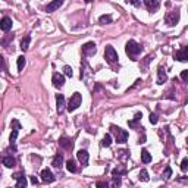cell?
I'll list each match as a JSON object with an SVG mask.
<instances>
[{
    "instance_id": "obj_3",
    "label": "cell",
    "mask_w": 188,
    "mask_h": 188,
    "mask_svg": "<svg viewBox=\"0 0 188 188\" xmlns=\"http://www.w3.org/2000/svg\"><path fill=\"white\" fill-rule=\"evenodd\" d=\"M81 103H82V96L79 94V93H74L72 96H71V99H69V103H68V110L69 112H74L76 110L79 106H81Z\"/></svg>"
},
{
    "instance_id": "obj_10",
    "label": "cell",
    "mask_w": 188,
    "mask_h": 188,
    "mask_svg": "<svg viewBox=\"0 0 188 188\" xmlns=\"http://www.w3.org/2000/svg\"><path fill=\"white\" fill-rule=\"evenodd\" d=\"M40 176H41V181H43V182H46V184H52V182L56 179V178H54V175L52 173V171H50V169H43Z\"/></svg>"
},
{
    "instance_id": "obj_41",
    "label": "cell",
    "mask_w": 188,
    "mask_h": 188,
    "mask_svg": "<svg viewBox=\"0 0 188 188\" xmlns=\"http://www.w3.org/2000/svg\"><path fill=\"white\" fill-rule=\"evenodd\" d=\"M138 143H140V144H143V143H146V137H141V138L138 140Z\"/></svg>"
},
{
    "instance_id": "obj_22",
    "label": "cell",
    "mask_w": 188,
    "mask_h": 188,
    "mask_svg": "<svg viewBox=\"0 0 188 188\" xmlns=\"http://www.w3.org/2000/svg\"><path fill=\"white\" fill-rule=\"evenodd\" d=\"M141 162L143 163H150L151 162V154L149 153V150H141Z\"/></svg>"
},
{
    "instance_id": "obj_33",
    "label": "cell",
    "mask_w": 188,
    "mask_h": 188,
    "mask_svg": "<svg viewBox=\"0 0 188 188\" xmlns=\"http://www.w3.org/2000/svg\"><path fill=\"white\" fill-rule=\"evenodd\" d=\"M96 187L97 188H109V184L105 182V181H99V182L96 184Z\"/></svg>"
},
{
    "instance_id": "obj_34",
    "label": "cell",
    "mask_w": 188,
    "mask_h": 188,
    "mask_svg": "<svg viewBox=\"0 0 188 188\" xmlns=\"http://www.w3.org/2000/svg\"><path fill=\"white\" fill-rule=\"evenodd\" d=\"M112 185L115 188H118L119 185H120V178L119 176H116V178H113V182H112Z\"/></svg>"
},
{
    "instance_id": "obj_14",
    "label": "cell",
    "mask_w": 188,
    "mask_h": 188,
    "mask_svg": "<svg viewBox=\"0 0 188 188\" xmlns=\"http://www.w3.org/2000/svg\"><path fill=\"white\" fill-rule=\"evenodd\" d=\"M144 6L149 9V12H156L160 6L159 0H144Z\"/></svg>"
},
{
    "instance_id": "obj_6",
    "label": "cell",
    "mask_w": 188,
    "mask_h": 188,
    "mask_svg": "<svg viewBox=\"0 0 188 188\" xmlns=\"http://www.w3.org/2000/svg\"><path fill=\"white\" fill-rule=\"evenodd\" d=\"M10 126H12V132H10L9 141H10V146L15 147V143H16V138H18V132H19V129H21V123H19L16 119H13L12 123H10Z\"/></svg>"
},
{
    "instance_id": "obj_30",
    "label": "cell",
    "mask_w": 188,
    "mask_h": 188,
    "mask_svg": "<svg viewBox=\"0 0 188 188\" xmlns=\"http://www.w3.org/2000/svg\"><path fill=\"white\" fill-rule=\"evenodd\" d=\"M171 175H172V169L168 166V168L165 169V172H163V178H165V179H169V178H171Z\"/></svg>"
},
{
    "instance_id": "obj_4",
    "label": "cell",
    "mask_w": 188,
    "mask_h": 188,
    "mask_svg": "<svg viewBox=\"0 0 188 188\" xmlns=\"http://www.w3.org/2000/svg\"><path fill=\"white\" fill-rule=\"evenodd\" d=\"M105 59H106V60H107V63H110V65L118 63L119 56H118L116 50L113 49V46H106V49H105Z\"/></svg>"
},
{
    "instance_id": "obj_29",
    "label": "cell",
    "mask_w": 188,
    "mask_h": 188,
    "mask_svg": "<svg viewBox=\"0 0 188 188\" xmlns=\"http://www.w3.org/2000/svg\"><path fill=\"white\" fill-rule=\"evenodd\" d=\"M63 72H65V75L69 76V78L74 75V72H72V68H71V66H68V65H65V66H63Z\"/></svg>"
},
{
    "instance_id": "obj_1",
    "label": "cell",
    "mask_w": 188,
    "mask_h": 188,
    "mask_svg": "<svg viewBox=\"0 0 188 188\" xmlns=\"http://www.w3.org/2000/svg\"><path fill=\"white\" fill-rule=\"evenodd\" d=\"M141 50H143V47H141L137 41H134V40H129V41L125 44V52H126V54L131 56V57L138 56V54L141 53Z\"/></svg>"
},
{
    "instance_id": "obj_27",
    "label": "cell",
    "mask_w": 188,
    "mask_h": 188,
    "mask_svg": "<svg viewBox=\"0 0 188 188\" xmlns=\"http://www.w3.org/2000/svg\"><path fill=\"white\" fill-rule=\"evenodd\" d=\"M66 169H68L69 172H72V173H75L76 171H78V169H76V165H75V162H74V160H68V162H66Z\"/></svg>"
},
{
    "instance_id": "obj_15",
    "label": "cell",
    "mask_w": 188,
    "mask_h": 188,
    "mask_svg": "<svg viewBox=\"0 0 188 188\" xmlns=\"http://www.w3.org/2000/svg\"><path fill=\"white\" fill-rule=\"evenodd\" d=\"M0 28H1L4 33H7V31L12 28V19H10L9 16L1 18V21H0Z\"/></svg>"
},
{
    "instance_id": "obj_31",
    "label": "cell",
    "mask_w": 188,
    "mask_h": 188,
    "mask_svg": "<svg viewBox=\"0 0 188 188\" xmlns=\"http://www.w3.org/2000/svg\"><path fill=\"white\" fill-rule=\"evenodd\" d=\"M118 157H119V159H122V160H125V159L128 157V151H126V150H119V151H118Z\"/></svg>"
},
{
    "instance_id": "obj_2",
    "label": "cell",
    "mask_w": 188,
    "mask_h": 188,
    "mask_svg": "<svg viewBox=\"0 0 188 188\" xmlns=\"http://www.w3.org/2000/svg\"><path fill=\"white\" fill-rule=\"evenodd\" d=\"M110 131L115 134V140H116L118 143H120V144L126 143V140H128V132H126L125 129H122V128H119V126H115V125H110Z\"/></svg>"
},
{
    "instance_id": "obj_26",
    "label": "cell",
    "mask_w": 188,
    "mask_h": 188,
    "mask_svg": "<svg viewBox=\"0 0 188 188\" xmlns=\"http://www.w3.org/2000/svg\"><path fill=\"white\" fill-rule=\"evenodd\" d=\"M18 71L21 72V71H24V68H25V63H27V60H25V57L24 56H19L18 57Z\"/></svg>"
},
{
    "instance_id": "obj_16",
    "label": "cell",
    "mask_w": 188,
    "mask_h": 188,
    "mask_svg": "<svg viewBox=\"0 0 188 188\" xmlns=\"http://www.w3.org/2000/svg\"><path fill=\"white\" fill-rule=\"evenodd\" d=\"M166 81H168V75H166L165 69L162 66H159V69H157V84L159 85H163Z\"/></svg>"
},
{
    "instance_id": "obj_8",
    "label": "cell",
    "mask_w": 188,
    "mask_h": 188,
    "mask_svg": "<svg viewBox=\"0 0 188 188\" xmlns=\"http://www.w3.org/2000/svg\"><path fill=\"white\" fill-rule=\"evenodd\" d=\"M96 52H97V49H96V44L93 41H88L82 46V53L85 56H93V54H96Z\"/></svg>"
},
{
    "instance_id": "obj_23",
    "label": "cell",
    "mask_w": 188,
    "mask_h": 188,
    "mask_svg": "<svg viewBox=\"0 0 188 188\" xmlns=\"http://www.w3.org/2000/svg\"><path fill=\"white\" fill-rule=\"evenodd\" d=\"M110 144H112V137L110 134H106L102 140V147H110Z\"/></svg>"
},
{
    "instance_id": "obj_36",
    "label": "cell",
    "mask_w": 188,
    "mask_h": 188,
    "mask_svg": "<svg viewBox=\"0 0 188 188\" xmlns=\"http://www.w3.org/2000/svg\"><path fill=\"white\" fill-rule=\"evenodd\" d=\"M181 78H182L184 81H187V82H188V69H185V71H182V72H181Z\"/></svg>"
},
{
    "instance_id": "obj_17",
    "label": "cell",
    "mask_w": 188,
    "mask_h": 188,
    "mask_svg": "<svg viewBox=\"0 0 188 188\" xmlns=\"http://www.w3.org/2000/svg\"><path fill=\"white\" fill-rule=\"evenodd\" d=\"M62 4H63V1H62V0H54V1H50V3L47 4L46 10H47V12H54V10H57Z\"/></svg>"
},
{
    "instance_id": "obj_19",
    "label": "cell",
    "mask_w": 188,
    "mask_h": 188,
    "mask_svg": "<svg viewBox=\"0 0 188 188\" xmlns=\"http://www.w3.org/2000/svg\"><path fill=\"white\" fill-rule=\"evenodd\" d=\"M3 165H4L6 168H13V166L16 165V160H15V157H12V156H6V157H3Z\"/></svg>"
},
{
    "instance_id": "obj_38",
    "label": "cell",
    "mask_w": 188,
    "mask_h": 188,
    "mask_svg": "<svg viewBox=\"0 0 188 188\" xmlns=\"http://www.w3.org/2000/svg\"><path fill=\"white\" fill-rule=\"evenodd\" d=\"M22 176H24V173H22V172H18V173H15V175H13V179H16V181H18V179H21Z\"/></svg>"
},
{
    "instance_id": "obj_9",
    "label": "cell",
    "mask_w": 188,
    "mask_h": 188,
    "mask_svg": "<svg viewBox=\"0 0 188 188\" xmlns=\"http://www.w3.org/2000/svg\"><path fill=\"white\" fill-rule=\"evenodd\" d=\"M173 57H175V60H178V62H187L188 60V46L182 47L181 50H178V52L173 54Z\"/></svg>"
},
{
    "instance_id": "obj_11",
    "label": "cell",
    "mask_w": 188,
    "mask_h": 188,
    "mask_svg": "<svg viewBox=\"0 0 188 188\" xmlns=\"http://www.w3.org/2000/svg\"><path fill=\"white\" fill-rule=\"evenodd\" d=\"M65 97H63V94H56V109H57V113L60 115V113H63L65 110Z\"/></svg>"
},
{
    "instance_id": "obj_5",
    "label": "cell",
    "mask_w": 188,
    "mask_h": 188,
    "mask_svg": "<svg viewBox=\"0 0 188 188\" xmlns=\"http://www.w3.org/2000/svg\"><path fill=\"white\" fill-rule=\"evenodd\" d=\"M179 18H181V15H179V10L178 9L176 10H172V12H168L166 16H165V24H168L169 27H173V25L178 24Z\"/></svg>"
},
{
    "instance_id": "obj_18",
    "label": "cell",
    "mask_w": 188,
    "mask_h": 188,
    "mask_svg": "<svg viewBox=\"0 0 188 188\" xmlns=\"http://www.w3.org/2000/svg\"><path fill=\"white\" fill-rule=\"evenodd\" d=\"M52 165H53L54 168L60 169V168L63 166V156H62L60 153H57V154L53 157V162H52Z\"/></svg>"
},
{
    "instance_id": "obj_24",
    "label": "cell",
    "mask_w": 188,
    "mask_h": 188,
    "mask_svg": "<svg viewBox=\"0 0 188 188\" xmlns=\"http://www.w3.org/2000/svg\"><path fill=\"white\" fill-rule=\"evenodd\" d=\"M138 179H140L141 182H147V181H149V172H147L146 169H141L140 173H138Z\"/></svg>"
},
{
    "instance_id": "obj_35",
    "label": "cell",
    "mask_w": 188,
    "mask_h": 188,
    "mask_svg": "<svg viewBox=\"0 0 188 188\" xmlns=\"http://www.w3.org/2000/svg\"><path fill=\"white\" fill-rule=\"evenodd\" d=\"M157 120H159V119H157V115H156V113H151L150 115V122L151 123L154 125V123H157Z\"/></svg>"
},
{
    "instance_id": "obj_25",
    "label": "cell",
    "mask_w": 188,
    "mask_h": 188,
    "mask_svg": "<svg viewBox=\"0 0 188 188\" xmlns=\"http://www.w3.org/2000/svg\"><path fill=\"white\" fill-rule=\"evenodd\" d=\"M99 22H100L102 25L110 24V22H112V16H110V15H102V16L99 18Z\"/></svg>"
},
{
    "instance_id": "obj_32",
    "label": "cell",
    "mask_w": 188,
    "mask_h": 188,
    "mask_svg": "<svg viewBox=\"0 0 188 188\" xmlns=\"http://www.w3.org/2000/svg\"><path fill=\"white\" fill-rule=\"evenodd\" d=\"M181 171H182V172H187L188 171V159H184V160L181 162Z\"/></svg>"
},
{
    "instance_id": "obj_12",
    "label": "cell",
    "mask_w": 188,
    "mask_h": 188,
    "mask_svg": "<svg viewBox=\"0 0 188 188\" xmlns=\"http://www.w3.org/2000/svg\"><path fill=\"white\" fill-rule=\"evenodd\" d=\"M59 146H60L62 149H65V150H72V149H74V141H72L71 138L62 137V138L59 140Z\"/></svg>"
},
{
    "instance_id": "obj_28",
    "label": "cell",
    "mask_w": 188,
    "mask_h": 188,
    "mask_svg": "<svg viewBox=\"0 0 188 188\" xmlns=\"http://www.w3.org/2000/svg\"><path fill=\"white\" fill-rule=\"evenodd\" d=\"M15 188H27V176H25V175H24L21 179L16 181V187Z\"/></svg>"
},
{
    "instance_id": "obj_13",
    "label": "cell",
    "mask_w": 188,
    "mask_h": 188,
    "mask_svg": "<svg viewBox=\"0 0 188 188\" xmlns=\"http://www.w3.org/2000/svg\"><path fill=\"white\" fill-rule=\"evenodd\" d=\"M76 157H78V160L84 165V166H87V163H88V159H90V156H88V151L87 150H78L76 151Z\"/></svg>"
},
{
    "instance_id": "obj_39",
    "label": "cell",
    "mask_w": 188,
    "mask_h": 188,
    "mask_svg": "<svg viewBox=\"0 0 188 188\" xmlns=\"http://www.w3.org/2000/svg\"><path fill=\"white\" fill-rule=\"evenodd\" d=\"M31 184H33V185H37L38 184V179L36 176H31Z\"/></svg>"
},
{
    "instance_id": "obj_21",
    "label": "cell",
    "mask_w": 188,
    "mask_h": 188,
    "mask_svg": "<svg viewBox=\"0 0 188 188\" xmlns=\"http://www.w3.org/2000/svg\"><path fill=\"white\" fill-rule=\"evenodd\" d=\"M30 41H31V37L30 36H25V37L21 40V50H28V47H30Z\"/></svg>"
},
{
    "instance_id": "obj_7",
    "label": "cell",
    "mask_w": 188,
    "mask_h": 188,
    "mask_svg": "<svg viewBox=\"0 0 188 188\" xmlns=\"http://www.w3.org/2000/svg\"><path fill=\"white\" fill-rule=\"evenodd\" d=\"M52 82H53V87L54 88H62L63 84H65V76L59 72H54L52 76Z\"/></svg>"
},
{
    "instance_id": "obj_20",
    "label": "cell",
    "mask_w": 188,
    "mask_h": 188,
    "mask_svg": "<svg viewBox=\"0 0 188 188\" xmlns=\"http://www.w3.org/2000/svg\"><path fill=\"white\" fill-rule=\"evenodd\" d=\"M126 173V169L123 168V166H118V168H115L112 171V176L113 178H116V176H120V175H125Z\"/></svg>"
},
{
    "instance_id": "obj_40",
    "label": "cell",
    "mask_w": 188,
    "mask_h": 188,
    "mask_svg": "<svg viewBox=\"0 0 188 188\" xmlns=\"http://www.w3.org/2000/svg\"><path fill=\"white\" fill-rule=\"evenodd\" d=\"M131 4H134V6H140V1H137V0H128Z\"/></svg>"
},
{
    "instance_id": "obj_37",
    "label": "cell",
    "mask_w": 188,
    "mask_h": 188,
    "mask_svg": "<svg viewBox=\"0 0 188 188\" xmlns=\"http://www.w3.org/2000/svg\"><path fill=\"white\" fill-rule=\"evenodd\" d=\"M141 118H143V115H141V112H137V113H135V116H134V120L140 122V120H141Z\"/></svg>"
}]
</instances>
